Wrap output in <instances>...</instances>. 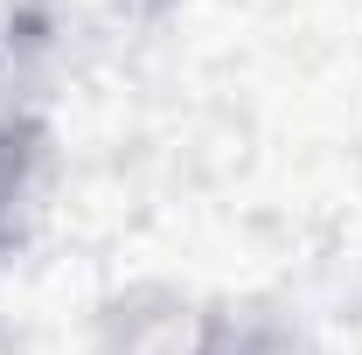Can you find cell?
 <instances>
[{
  "label": "cell",
  "mask_w": 362,
  "mask_h": 355,
  "mask_svg": "<svg viewBox=\"0 0 362 355\" xmlns=\"http://www.w3.org/2000/svg\"><path fill=\"white\" fill-rule=\"evenodd\" d=\"M56 175V21L35 0L0 7V272L42 223Z\"/></svg>",
  "instance_id": "cell-1"
},
{
  "label": "cell",
  "mask_w": 362,
  "mask_h": 355,
  "mask_svg": "<svg viewBox=\"0 0 362 355\" xmlns=\"http://www.w3.org/2000/svg\"><path fill=\"white\" fill-rule=\"evenodd\" d=\"M356 320H362V265H356Z\"/></svg>",
  "instance_id": "cell-6"
},
{
  "label": "cell",
  "mask_w": 362,
  "mask_h": 355,
  "mask_svg": "<svg viewBox=\"0 0 362 355\" xmlns=\"http://www.w3.org/2000/svg\"><path fill=\"white\" fill-rule=\"evenodd\" d=\"M139 14H168V7H175V0H133Z\"/></svg>",
  "instance_id": "cell-5"
},
{
  "label": "cell",
  "mask_w": 362,
  "mask_h": 355,
  "mask_svg": "<svg viewBox=\"0 0 362 355\" xmlns=\"http://www.w3.org/2000/svg\"><path fill=\"white\" fill-rule=\"evenodd\" d=\"M223 355H307V342H300V327H293L279 307H251V300H237V320H230Z\"/></svg>",
  "instance_id": "cell-3"
},
{
  "label": "cell",
  "mask_w": 362,
  "mask_h": 355,
  "mask_svg": "<svg viewBox=\"0 0 362 355\" xmlns=\"http://www.w3.org/2000/svg\"><path fill=\"white\" fill-rule=\"evenodd\" d=\"M237 300L188 286H126L98 307V355H223Z\"/></svg>",
  "instance_id": "cell-2"
},
{
  "label": "cell",
  "mask_w": 362,
  "mask_h": 355,
  "mask_svg": "<svg viewBox=\"0 0 362 355\" xmlns=\"http://www.w3.org/2000/svg\"><path fill=\"white\" fill-rule=\"evenodd\" d=\"M0 355H28V342H21V334H14L7 320H0Z\"/></svg>",
  "instance_id": "cell-4"
}]
</instances>
